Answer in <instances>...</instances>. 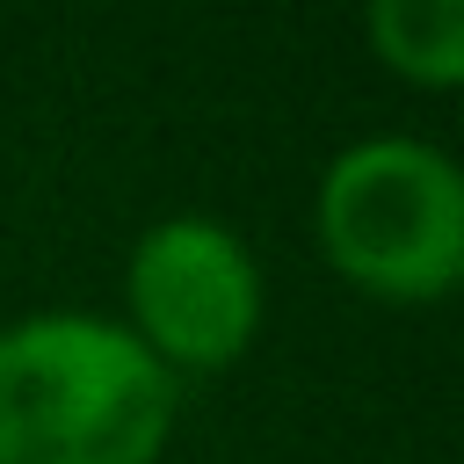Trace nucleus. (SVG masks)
<instances>
[{
	"label": "nucleus",
	"mask_w": 464,
	"mask_h": 464,
	"mask_svg": "<svg viewBox=\"0 0 464 464\" xmlns=\"http://www.w3.org/2000/svg\"><path fill=\"white\" fill-rule=\"evenodd\" d=\"M181 384L116 312H22L0 326V464H160Z\"/></svg>",
	"instance_id": "nucleus-1"
},
{
	"label": "nucleus",
	"mask_w": 464,
	"mask_h": 464,
	"mask_svg": "<svg viewBox=\"0 0 464 464\" xmlns=\"http://www.w3.org/2000/svg\"><path fill=\"white\" fill-rule=\"evenodd\" d=\"M312 239L355 297L428 312L464 283V167L406 130L355 138L319 167Z\"/></svg>",
	"instance_id": "nucleus-2"
},
{
	"label": "nucleus",
	"mask_w": 464,
	"mask_h": 464,
	"mask_svg": "<svg viewBox=\"0 0 464 464\" xmlns=\"http://www.w3.org/2000/svg\"><path fill=\"white\" fill-rule=\"evenodd\" d=\"M261 319H268V276L239 225L210 210H174L130 239L123 326L174 384L246 362Z\"/></svg>",
	"instance_id": "nucleus-3"
},
{
	"label": "nucleus",
	"mask_w": 464,
	"mask_h": 464,
	"mask_svg": "<svg viewBox=\"0 0 464 464\" xmlns=\"http://www.w3.org/2000/svg\"><path fill=\"white\" fill-rule=\"evenodd\" d=\"M362 29L392 80L420 94L464 87V0H377Z\"/></svg>",
	"instance_id": "nucleus-4"
}]
</instances>
